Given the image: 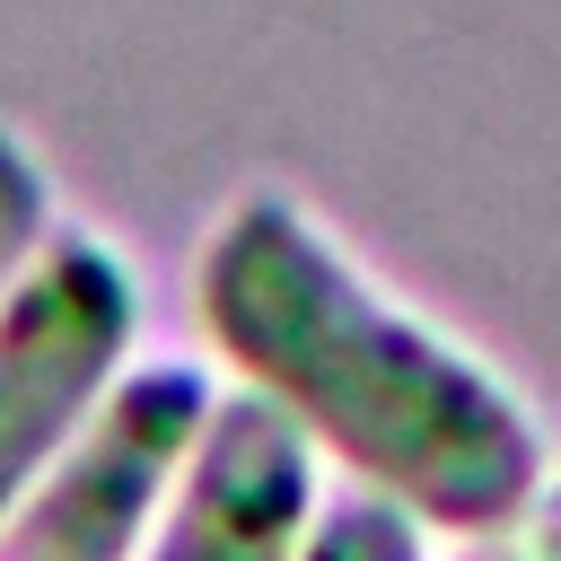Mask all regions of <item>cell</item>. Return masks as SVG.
Returning a JSON list of instances; mask_svg holds the SVG:
<instances>
[{
	"label": "cell",
	"instance_id": "cell-4",
	"mask_svg": "<svg viewBox=\"0 0 561 561\" xmlns=\"http://www.w3.org/2000/svg\"><path fill=\"white\" fill-rule=\"evenodd\" d=\"M324 508L316 438L272 394H219L140 561H298Z\"/></svg>",
	"mask_w": 561,
	"mask_h": 561
},
{
	"label": "cell",
	"instance_id": "cell-3",
	"mask_svg": "<svg viewBox=\"0 0 561 561\" xmlns=\"http://www.w3.org/2000/svg\"><path fill=\"white\" fill-rule=\"evenodd\" d=\"M140 289L123 254L88 228H53L18 289L0 298V517L70 447L96 394L131 368Z\"/></svg>",
	"mask_w": 561,
	"mask_h": 561
},
{
	"label": "cell",
	"instance_id": "cell-5",
	"mask_svg": "<svg viewBox=\"0 0 561 561\" xmlns=\"http://www.w3.org/2000/svg\"><path fill=\"white\" fill-rule=\"evenodd\" d=\"M298 561H430V543H421V517L394 508L386 491H342L316 508Z\"/></svg>",
	"mask_w": 561,
	"mask_h": 561
},
{
	"label": "cell",
	"instance_id": "cell-2",
	"mask_svg": "<svg viewBox=\"0 0 561 561\" xmlns=\"http://www.w3.org/2000/svg\"><path fill=\"white\" fill-rule=\"evenodd\" d=\"M219 386L202 359H131L35 491L0 517V561H140Z\"/></svg>",
	"mask_w": 561,
	"mask_h": 561
},
{
	"label": "cell",
	"instance_id": "cell-1",
	"mask_svg": "<svg viewBox=\"0 0 561 561\" xmlns=\"http://www.w3.org/2000/svg\"><path fill=\"white\" fill-rule=\"evenodd\" d=\"M193 316L219 359L316 438V456H342L421 526L482 535L552 473L535 412L465 342L394 307L307 202L272 184L237 193L202 237Z\"/></svg>",
	"mask_w": 561,
	"mask_h": 561
},
{
	"label": "cell",
	"instance_id": "cell-6",
	"mask_svg": "<svg viewBox=\"0 0 561 561\" xmlns=\"http://www.w3.org/2000/svg\"><path fill=\"white\" fill-rule=\"evenodd\" d=\"M44 237H53V184H44L35 149L18 131H0V298L18 289V272L35 263Z\"/></svg>",
	"mask_w": 561,
	"mask_h": 561
},
{
	"label": "cell",
	"instance_id": "cell-7",
	"mask_svg": "<svg viewBox=\"0 0 561 561\" xmlns=\"http://www.w3.org/2000/svg\"><path fill=\"white\" fill-rule=\"evenodd\" d=\"M456 561H561V473H543V482L526 491V508H517V517H500V526L465 535V552H456Z\"/></svg>",
	"mask_w": 561,
	"mask_h": 561
}]
</instances>
